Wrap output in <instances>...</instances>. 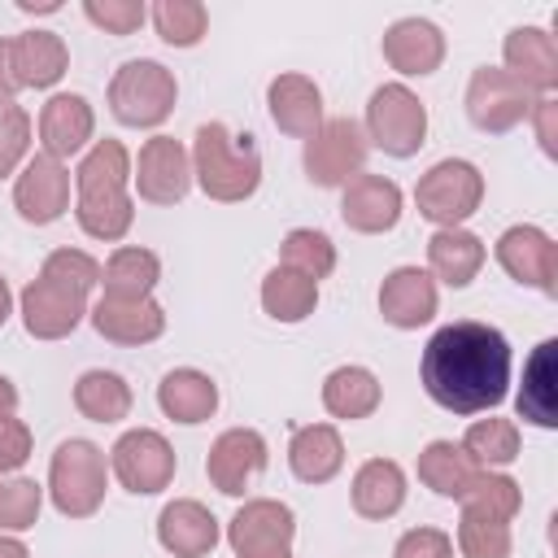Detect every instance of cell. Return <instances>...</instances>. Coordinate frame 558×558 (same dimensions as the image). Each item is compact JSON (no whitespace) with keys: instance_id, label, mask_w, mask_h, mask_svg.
<instances>
[{"instance_id":"e0dca14e","label":"cell","mask_w":558,"mask_h":558,"mask_svg":"<svg viewBox=\"0 0 558 558\" xmlns=\"http://www.w3.org/2000/svg\"><path fill=\"white\" fill-rule=\"evenodd\" d=\"M340 218H344V227H353L362 235L392 231L401 218V187L384 174H353L340 196Z\"/></svg>"},{"instance_id":"f907efd6","label":"cell","mask_w":558,"mask_h":558,"mask_svg":"<svg viewBox=\"0 0 558 558\" xmlns=\"http://www.w3.org/2000/svg\"><path fill=\"white\" fill-rule=\"evenodd\" d=\"M0 558H31L17 536H0Z\"/></svg>"},{"instance_id":"cb8c5ba5","label":"cell","mask_w":558,"mask_h":558,"mask_svg":"<svg viewBox=\"0 0 558 558\" xmlns=\"http://www.w3.org/2000/svg\"><path fill=\"white\" fill-rule=\"evenodd\" d=\"M506 74H514L527 92H549L558 83V44L541 26H514L501 44Z\"/></svg>"},{"instance_id":"603a6c76","label":"cell","mask_w":558,"mask_h":558,"mask_svg":"<svg viewBox=\"0 0 558 558\" xmlns=\"http://www.w3.org/2000/svg\"><path fill=\"white\" fill-rule=\"evenodd\" d=\"M384 61L401 74H432L445 61V35L427 17H401L384 31Z\"/></svg>"},{"instance_id":"b9f144b4","label":"cell","mask_w":558,"mask_h":558,"mask_svg":"<svg viewBox=\"0 0 558 558\" xmlns=\"http://www.w3.org/2000/svg\"><path fill=\"white\" fill-rule=\"evenodd\" d=\"M39 275L52 279V283H61V288H74V292L87 296V292L100 283V262L87 257L83 248H57V253L44 257V270H39Z\"/></svg>"},{"instance_id":"d590c367","label":"cell","mask_w":558,"mask_h":558,"mask_svg":"<svg viewBox=\"0 0 558 558\" xmlns=\"http://www.w3.org/2000/svg\"><path fill=\"white\" fill-rule=\"evenodd\" d=\"M462 453H466L480 471L510 466V462L519 458V427H514L510 418H480V423L466 427Z\"/></svg>"},{"instance_id":"7a4b0ae2","label":"cell","mask_w":558,"mask_h":558,"mask_svg":"<svg viewBox=\"0 0 558 558\" xmlns=\"http://www.w3.org/2000/svg\"><path fill=\"white\" fill-rule=\"evenodd\" d=\"M78 227L92 240H122L135 222V201L126 192L131 183V153L122 148V140H96L87 148V157L78 161Z\"/></svg>"},{"instance_id":"4fadbf2b","label":"cell","mask_w":558,"mask_h":558,"mask_svg":"<svg viewBox=\"0 0 558 558\" xmlns=\"http://www.w3.org/2000/svg\"><path fill=\"white\" fill-rule=\"evenodd\" d=\"M135 187L144 201L153 205H174L187 196L192 187V153L170 140V135H153L144 148H140V161H135Z\"/></svg>"},{"instance_id":"ab89813d","label":"cell","mask_w":558,"mask_h":558,"mask_svg":"<svg viewBox=\"0 0 558 558\" xmlns=\"http://www.w3.org/2000/svg\"><path fill=\"white\" fill-rule=\"evenodd\" d=\"M462 506H466V510H480V514H493V519H501V523H510V519L519 514V506H523V493H519V484H514L510 475L480 471L475 484L466 488Z\"/></svg>"},{"instance_id":"bcb514c9","label":"cell","mask_w":558,"mask_h":558,"mask_svg":"<svg viewBox=\"0 0 558 558\" xmlns=\"http://www.w3.org/2000/svg\"><path fill=\"white\" fill-rule=\"evenodd\" d=\"M31 458V427L22 418H0V475L17 471Z\"/></svg>"},{"instance_id":"83f0119b","label":"cell","mask_w":558,"mask_h":558,"mask_svg":"<svg viewBox=\"0 0 558 558\" xmlns=\"http://www.w3.org/2000/svg\"><path fill=\"white\" fill-rule=\"evenodd\" d=\"M405 501V471L392 458H371L353 475V510L362 519H392Z\"/></svg>"},{"instance_id":"db71d44e","label":"cell","mask_w":558,"mask_h":558,"mask_svg":"<svg viewBox=\"0 0 558 558\" xmlns=\"http://www.w3.org/2000/svg\"><path fill=\"white\" fill-rule=\"evenodd\" d=\"M283 558H292V554H283Z\"/></svg>"},{"instance_id":"60d3db41","label":"cell","mask_w":558,"mask_h":558,"mask_svg":"<svg viewBox=\"0 0 558 558\" xmlns=\"http://www.w3.org/2000/svg\"><path fill=\"white\" fill-rule=\"evenodd\" d=\"M44 506V488L26 475H0V532H26L35 527Z\"/></svg>"},{"instance_id":"ac0fdd59","label":"cell","mask_w":558,"mask_h":558,"mask_svg":"<svg viewBox=\"0 0 558 558\" xmlns=\"http://www.w3.org/2000/svg\"><path fill=\"white\" fill-rule=\"evenodd\" d=\"M92 327L113 344H148L166 331V310L153 296H100L92 305Z\"/></svg>"},{"instance_id":"7402d4cb","label":"cell","mask_w":558,"mask_h":558,"mask_svg":"<svg viewBox=\"0 0 558 558\" xmlns=\"http://www.w3.org/2000/svg\"><path fill=\"white\" fill-rule=\"evenodd\" d=\"M157 541L174 558H205L218 545V519L201 501L179 497L157 514Z\"/></svg>"},{"instance_id":"6da1fadb","label":"cell","mask_w":558,"mask_h":558,"mask_svg":"<svg viewBox=\"0 0 558 558\" xmlns=\"http://www.w3.org/2000/svg\"><path fill=\"white\" fill-rule=\"evenodd\" d=\"M427 397L449 414H480L501 405L510 384V344L497 327L462 318L440 327L418 362Z\"/></svg>"},{"instance_id":"74e56055","label":"cell","mask_w":558,"mask_h":558,"mask_svg":"<svg viewBox=\"0 0 558 558\" xmlns=\"http://www.w3.org/2000/svg\"><path fill=\"white\" fill-rule=\"evenodd\" d=\"M153 26L170 48H192L205 39L209 13L201 0H157L153 4Z\"/></svg>"},{"instance_id":"30bf717a","label":"cell","mask_w":558,"mask_h":558,"mask_svg":"<svg viewBox=\"0 0 558 558\" xmlns=\"http://www.w3.org/2000/svg\"><path fill=\"white\" fill-rule=\"evenodd\" d=\"M532 105H536V96L514 74H506L497 65H480L466 83V118L488 135L519 126L532 113Z\"/></svg>"},{"instance_id":"ba28073f","label":"cell","mask_w":558,"mask_h":558,"mask_svg":"<svg viewBox=\"0 0 558 558\" xmlns=\"http://www.w3.org/2000/svg\"><path fill=\"white\" fill-rule=\"evenodd\" d=\"M366 153H371V140H366V131L353 118H327L305 140L301 161H305L310 183H318V187H344L353 174H362Z\"/></svg>"},{"instance_id":"3957f363","label":"cell","mask_w":558,"mask_h":558,"mask_svg":"<svg viewBox=\"0 0 558 558\" xmlns=\"http://www.w3.org/2000/svg\"><path fill=\"white\" fill-rule=\"evenodd\" d=\"M192 179L209 201H248L262 183V153L253 135H231L222 122L196 126L192 140Z\"/></svg>"},{"instance_id":"ffe728a7","label":"cell","mask_w":558,"mask_h":558,"mask_svg":"<svg viewBox=\"0 0 558 558\" xmlns=\"http://www.w3.org/2000/svg\"><path fill=\"white\" fill-rule=\"evenodd\" d=\"M92 131H96V113L78 92H57L39 109V144H44L39 153H48L57 161L74 157L92 140Z\"/></svg>"},{"instance_id":"836d02e7","label":"cell","mask_w":558,"mask_h":558,"mask_svg":"<svg viewBox=\"0 0 558 558\" xmlns=\"http://www.w3.org/2000/svg\"><path fill=\"white\" fill-rule=\"evenodd\" d=\"M74 405L92 423H118L131 414V388L113 371H87L74 384Z\"/></svg>"},{"instance_id":"681fc988","label":"cell","mask_w":558,"mask_h":558,"mask_svg":"<svg viewBox=\"0 0 558 558\" xmlns=\"http://www.w3.org/2000/svg\"><path fill=\"white\" fill-rule=\"evenodd\" d=\"M13 410H17V388H13V379L0 375V418H9Z\"/></svg>"},{"instance_id":"4316f807","label":"cell","mask_w":558,"mask_h":558,"mask_svg":"<svg viewBox=\"0 0 558 558\" xmlns=\"http://www.w3.org/2000/svg\"><path fill=\"white\" fill-rule=\"evenodd\" d=\"M157 405L174 423H205L218 410V384L205 371L179 366L157 384Z\"/></svg>"},{"instance_id":"f546056e","label":"cell","mask_w":558,"mask_h":558,"mask_svg":"<svg viewBox=\"0 0 558 558\" xmlns=\"http://www.w3.org/2000/svg\"><path fill=\"white\" fill-rule=\"evenodd\" d=\"M554 353H558V340H541L536 353L527 357L523 366V388H519V418L536 423V427H554L558 423V401H554V379H558V366H554Z\"/></svg>"},{"instance_id":"8d00e7d4","label":"cell","mask_w":558,"mask_h":558,"mask_svg":"<svg viewBox=\"0 0 558 558\" xmlns=\"http://www.w3.org/2000/svg\"><path fill=\"white\" fill-rule=\"evenodd\" d=\"M279 257H283L279 266H292V270L310 275L314 283L327 279V275L336 270V244H331L323 231H314V227H296V231H288L283 244H279Z\"/></svg>"},{"instance_id":"7dc6e473","label":"cell","mask_w":558,"mask_h":558,"mask_svg":"<svg viewBox=\"0 0 558 558\" xmlns=\"http://www.w3.org/2000/svg\"><path fill=\"white\" fill-rule=\"evenodd\" d=\"M532 122H536V140H541L545 157H554L558 153V100L554 96H541L532 105Z\"/></svg>"},{"instance_id":"d4e9b609","label":"cell","mask_w":558,"mask_h":558,"mask_svg":"<svg viewBox=\"0 0 558 558\" xmlns=\"http://www.w3.org/2000/svg\"><path fill=\"white\" fill-rule=\"evenodd\" d=\"M70 65V48L57 31H22L9 39V70L17 87H52Z\"/></svg>"},{"instance_id":"ee69618b","label":"cell","mask_w":558,"mask_h":558,"mask_svg":"<svg viewBox=\"0 0 558 558\" xmlns=\"http://www.w3.org/2000/svg\"><path fill=\"white\" fill-rule=\"evenodd\" d=\"M31 148V118L22 105H0V179L17 170Z\"/></svg>"},{"instance_id":"f6af8a7d","label":"cell","mask_w":558,"mask_h":558,"mask_svg":"<svg viewBox=\"0 0 558 558\" xmlns=\"http://www.w3.org/2000/svg\"><path fill=\"white\" fill-rule=\"evenodd\" d=\"M392 558H453V541L440 527H410L397 541Z\"/></svg>"},{"instance_id":"e575fe53","label":"cell","mask_w":558,"mask_h":558,"mask_svg":"<svg viewBox=\"0 0 558 558\" xmlns=\"http://www.w3.org/2000/svg\"><path fill=\"white\" fill-rule=\"evenodd\" d=\"M157 279H161V262H157V253L135 248V244L113 248V257H109L105 270H100L105 296H148Z\"/></svg>"},{"instance_id":"f5cc1de1","label":"cell","mask_w":558,"mask_h":558,"mask_svg":"<svg viewBox=\"0 0 558 558\" xmlns=\"http://www.w3.org/2000/svg\"><path fill=\"white\" fill-rule=\"evenodd\" d=\"M9 305H13V292H9V283H4V275H0V327H4V318H9Z\"/></svg>"},{"instance_id":"f1b7e54d","label":"cell","mask_w":558,"mask_h":558,"mask_svg":"<svg viewBox=\"0 0 558 558\" xmlns=\"http://www.w3.org/2000/svg\"><path fill=\"white\" fill-rule=\"evenodd\" d=\"M427 266H432V275L440 283L466 288L484 266V244H480V235H471L462 227H440L427 240Z\"/></svg>"},{"instance_id":"2e32d148","label":"cell","mask_w":558,"mask_h":558,"mask_svg":"<svg viewBox=\"0 0 558 558\" xmlns=\"http://www.w3.org/2000/svg\"><path fill=\"white\" fill-rule=\"evenodd\" d=\"M262 471H266V440H262V432H253V427H231V432H222V436L209 445L205 475H209V484H214L218 493L240 497Z\"/></svg>"},{"instance_id":"484cf974","label":"cell","mask_w":558,"mask_h":558,"mask_svg":"<svg viewBox=\"0 0 558 558\" xmlns=\"http://www.w3.org/2000/svg\"><path fill=\"white\" fill-rule=\"evenodd\" d=\"M288 466L301 484H327L344 466V440L331 423H305L288 440Z\"/></svg>"},{"instance_id":"9a60e30c","label":"cell","mask_w":558,"mask_h":558,"mask_svg":"<svg viewBox=\"0 0 558 558\" xmlns=\"http://www.w3.org/2000/svg\"><path fill=\"white\" fill-rule=\"evenodd\" d=\"M22 327L35 336V340H61V336H70L78 323H83V314H87V296L83 292H74V288H61V283H52V279H31L26 288H22Z\"/></svg>"},{"instance_id":"7bdbcfd3","label":"cell","mask_w":558,"mask_h":558,"mask_svg":"<svg viewBox=\"0 0 558 558\" xmlns=\"http://www.w3.org/2000/svg\"><path fill=\"white\" fill-rule=\"evenodd\" d=\"M83 13L92 26H100L105 35H131L140 31V22L148 17L144 0H83Z\"/></svg>"},{"instance_id":"44dd1931","label":"cell","mask_w":558,"mask_h":558,"mask_svg":"<svg viewBox=\"0 0 558 558\" xmlns=\"http://www.w3.org/2000/svg\"><path fill=\"white\" fill-rule=\"evenodd\" d=\"M266 105H270V122H275L283 135L310 140V135L323 126V92H318V83L305 78V74H279V78H270Z\"/></svg>"},{"instance_id":"5b68a950","label":"cell","mask_w":558,"mask_h":558,"mask_svg":"<svg viewBox=\"0 0 558 558\" xmlns=\"http://www.w3.org/2000/svg\"><path fill=\"white\" fill-rule=\"evenodd\" d=\"M174 96H179L174 74L161 61H148V57L118 65V74L109 83V109L126 126H157V122H166L170 109H174Z\"/></svg>"},{"instance_id":"d6986e66","label":"cell","mask_w":558,"mask_h":558,"mask_svg":"<svg viewBox=\"0 0 558 558\" xmlns=\"http://www.w3.org/2000/svg\"><path fill=\"white\" fill-rule=\"evenodd\" d=\"M379 314H384V323H392L401 331L432 323L436 318V279L418 266H397L379 283Z\"/></svg>"},{"instance_id":"8fae6325","label":"cell","mask_w":558,"mask_h":558,"mask_svg":"<svg viewBox=\"0 0 558 558\" xmlns=\"http://www.w3.org/2000/svg\"><path fill=\"white\" fill-rule=\"evenodd\" d=\"M292 536H296V519L275 497L244 501L227 523V541L235 558H283L292 554Z\"/></svg>"},{"instance_id":"c3c4849f","label":"cell","mask_w":558,"mask_h":558,"mask_svg":"<svg viewBox=\"0 0 558 558\" xmlns=\"http://www.w3.org/2000/svg\"><path fill=\"white\" fill-rule=\"evenodd\" d=\"M13 70H9V39H0V105H13Z\"/></svg>"},{"instance_id":"9c48e42d","label":"cell","mask_w":558,"mask_h":558,"mask_svg":"<svg viewBox=\"0 0 558 558\" xmlns=\"http://www.w3.org/2000/svg\"><path fill=\"white\" fill-rule=\"evenodd\" d=\"M109 466H113V475H118V484L126 493L148 497V493L170 488V480H174V449H170V440L161 432L135 427V432L118 436V445L109 449Z\"/></svg>"},{"instance_id":"7c38bea8","label":"cell","mask_w":558,"mask_h":558,"mask_svg":"<svg viewBox=\"0 0 558 558\" xmlns=\"http://www.w3.org/2000/svg\"><path fill=\"white\" fill-rule=\"evenodd\" d=\"M497 262H501V270L514 283L536 288L545 296L558 292V244L541 227H510V231H501Z\"/></svg>"},{"instance_id":"1f68e13d","label":"cell","mask_w":558,"mask_h":558,"mask_svg":"<svg viewBox=\"0 0 558 558\" xmlns=\"http://www.w3.org/2000/svg\"><path fill=\"white\" fill-rule=\"evenodd\" d=\"M318 305V283L292 266H275L266 279H262V310L275 318V323H301L310 318Z\"/></svg>"},{"instance_id":"8992f818","label":"cell","mask_w":558,"mask_h":558,"mask_svg":"<svg viewBox=\"0 0 558 558\" xmlns=\"http://www.w3.org/2000/svg\"><path fill=\"white\" fill-rule=\"evenodd\" d=\"M366 140L388 157H414L427 140V105L405 83H384L366 105Z\"/></svg>"},{"instance_id":"277c9868","label":"cell","mask_w":558,"mask_h":558,"mask_svg":"<svg viewBox=\"0 0 558 558\" xmlns=\"http://www.w3.org/2000/svg\"><path fill=\"white\" fill-rule=\"evenodd\" d=\"M48 497L65 519L96 514L105 501V453L83 436L61 440L48 466Z\"/></svg>"},{"instance_id":"4dcf8cb0","label":"cell","mask_w":558,"mask_h":558,"mask_svg":"<svg viewBox=\"0 0 558 558\" xmlns=\"http://www.w3.org/2000/svg\"><path fill=\"white\" fill-rule=\"evenodd\" d=\"M475 475H480V466H475V462L462 453V445H453V440H432V445L418 453V480H423L436 497L462 501L466 488L475 484Z\"/></svg>"},{"instance_id":"d6a6232c","label":"cell","mask_w":558,"mask_h":558,"mask_svg":"<svg viewBox=\"0 0 558 558\" xmlns=\"http://www.w3.org/2000/svg\"><path fill=\"white\" fill-rule=\"evenodd\" d=\"M323 405L336 418H366L379 405V379L366 366H336L323 379Z\"/></svg>"},{"instance_id":"5bb4252c","label":"cell","mask_w":558,"mask_h":558,"mask_svg":"<svg viewBox=\"0 0 558 558\" xmlns=\"http://www.w3.org/2000/svg\"><path fill=\"white\" fill-rule=\"evenodd\" d=\"M13 205H17L22 222H31V227L57 222L65 214V205H70V170L57 157L35 153L22 166L17 183H13Z\"/></svg>"},{"instance_id":"816d5d0a","label":"cell","mask_w":558,"mask_h":558,"mask_svg":"<svg viewBox=\"0 0 558 558\" xmlns=\"http://www.w3.org/2000/svg\"><path fill=\"white\" fill-rule=\"evenodd\" d=\"M22 13H57V0H17Z\"/></svg>"},{"instance_id":"f35d334b","label":"cell","mask_w":558,"mask_h":558,"mask_svg":"<svg viewBox=\"0 0 558 558\" xmlns=\"http://www.w3.org/2000/svg\"><path fill=\"white\" fill-rule=\"evenodd\" d=\"M458 549H462V558H510V523L462 506V519H458Z\"/></svg>"},{"instance_id":"52a82bcc","label":"cell","mask_w":558,"mask_h":558,"mask_svg":"<svg viewBox=\"0 0 558 558\" xmlns=\"http://www.w3.org/2000/svg\"><path fill=\"white\" fill-rule=\"evenodd\" d=\"M480 201H484V174H480L471 161H462V157L436 161V166L418 179V187H414L418 214H423L427 222H436V227H458V222H466V218L480 209Z\"/></svg>"}]
</instances>
